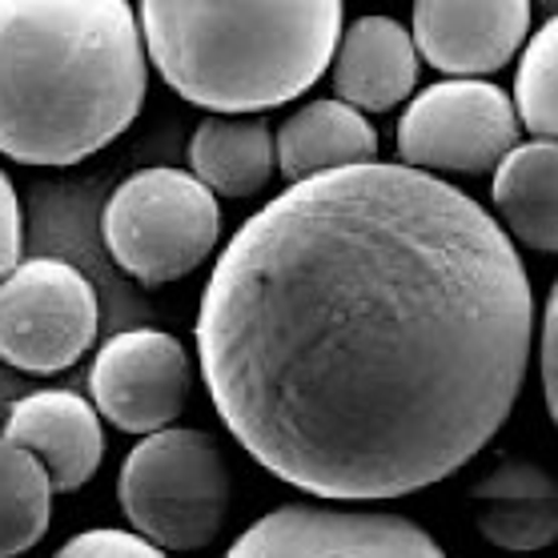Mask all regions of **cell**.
<instances>
[{"instance_id":"obj_1","label":"cell","mask_w":558,"mask_h":558,"mask_svg":"<svg viewBox=\"0 0 558 558\" xmlns=\"http://www.w3.org/2000/svg\"><path fill=\"white\" fill-rule=\"evenodd\" d=\"M534 290L495 214L398 166L293 181L217 254L197 366L217 418L293 490L407 498L519 402Z\"/></svg>"},{"instance_id":"obj_2","label":"cell","mask_w":558,"mask_h":558,"mask_svg":"<svg viewBox=\"0 0 558 558\" xmlns=\"http://www.w3.org/2000/svg\"><path fill=\"white\" fill-rule=\"evenodd\" d=\"M149 93L137 9L125 0H0V153L76 166L113 145Z\"/></svg>"},{"instance_id":"obj_3","label":"cell","mask_w":558,"mask_h":558,"mask_svg":"<svg viewBox=\"0 0 558 558\" xmlns=\"http://www.w3.org/2000/svg\"><path fill=\"white\" fill-rule=\"evenodd\" d=\"M338 0H145V57L169 89L209 117H262L330 69Z\"/></svg>"},{"instance_id":"obj_4","label":"cell","mask_w":558,"mask_h":558,"mask_svg":"<svg viewBox=\"0 0 558 558\" xmlns=\"http://www.w3.org/2000/svg\"><path fill=\"white\" fill-rule=\"evenodd\" d=\"M117 507L161 550H202L229 514V466L214 434L166 426L145 434L117 470Z\"/></svg>"},{"instance_id":"obj_5","label":"cell","mask_w":558,"mask_h":558,"mask_svg":"<svg viewBox=\"0 0 558 558\" xmlns=\"http://www.w3.org/2000/svg\"><path fill=\"white\" fill-rule=\"evenodd\" d=\"M105 250L141 286L190 278L221 238V205L185 169H137L105 202Z\"/></svg>"},{"instance_id":"obj_6","label":"cell","mask_w":558,"mask_h":558,"mask_svg":"<svg viewBox=\"0 0 558 558\" xmlns=\"http://www.w3.org/2000/svg\"><path fill=\"white\" fill-rule=\"evenodd\" d=\"M93 281L61 257H28L0 281V362L21 374H61L97 342Z\"/></svg>"},{"instance_id":"obj_7","label":"cell","mask_w":558,"mask_h":558,"mask_svg":"<svg viewBox=\"0 0 558 558\" xmlns=\"http://www.w3.org/2000/svg\"><path fill=\"white\" fill-rule=\"evenodd\" d=\"M519 145L510 93L495 81H438L398 121V166L422 173H495Z\"/></svg>"},{"instance_id":"obj_8","label":"cell","mask_w":558,"mask_h":558,"mask_svg":"<svg viewBox=\"0 0 558 558\" xmlns=\"http://www.w3.org/2000/svg\"><path fill=\"white\" fill-rule=\"evenodd\" d=\"M226 558H446L407 514L290 502L245 526Z\"/></svg>"},{"instance_id":"obj_9","label":"cell","mask_w":558,"mask_h":558,"mask_svg":"<svg viewBox=\"0 0 558 558\" xmlns=\"http://www.w3.org/2000/svg\"><path fill=\"white\" fill-rule=\"evenodd\" d=\"M193 390V362L173 333L157 326L121 330L97 350L89 402L125 434H157L181 418Z\"/></svg>"},{"instance_id":"obj_10","label":"cell","mask_w":558,"mask_h":558,"mask_svg":"<svg viewBox=\"0 0 558 558\" xmlns=\"http://www.w3.org/2000/svg\"><path fill=\"white\" fill-rule=\"evenodd\" d=\"M531 33L526 0H418L414 52L450 81H483L514 61Z\"/></svg>"},{"instance_id":"obj_11","label":"cell","mask_w":558,"mask_h":558,"mask_svg":"<svg viewBox=\"0 0 558 558\" xmlns=\"http://www.w3.org/2000/svg\"><path fill=\"white\" fill-rule=\"evenodd\" d=\"M0 438L28 450L49 470L52 495L81 490L105 458L101 414L89 398L73 390H33L16 398Z\"/></svg>"},{"instance_id":"obj_12","label":"cell","mask_w":558,"mask_h":558,"mask_svg":"<svg viewBox=\"0 0 558 558\" xmlns=\"http://www.w3.org/2000/svg\"><path fill=\"white\" fill-rule=\"evenodd\" d=\"M338 101L366 113H386L407 101L418 85V52L393 16H357L342 25L330 61Z\"/></svg>"},{"instance_id":"obj_13","label":"cell","mask_w":558,"mask_h":558,"mask_svg":"<svg viewBox=\"0 0 558 558\" xmlns=\"http://www.w3.org/2000/svg\"><path fill=\"white\" fill-rule=\"evenodd\" d=\"M474 502L478 531L498 550L531 555L558 538V486L531 458H502L474 486Z\"/></svg>"},{"instance_id":"obj_14","label":"cell","mask_w":558,"mask_h":558,"mask_svg":"<svg viewBox=\"0 0 558 558\" xmlns=\"http://www.w3.org/2000/svg\"><path fill=\"white\" fill-rule=\"evenodd\" d=\"M278 169L293 181L333 173V169L374 166L378 161V129L366 117L342 105L338 97H322L293 109L274 133Z\"/></svg>"},{"instance_id":"obj_15","label":"cell","mask_w":558,"mask_h":558,"mask_svg":"<svg viewBox=\"0 0 558 558\" xmlns=\"http://www.w3.org/2000/svg\"><path fill=\"white\" fill-rule=\"evenodd\" d=\"M490 197L498 226L510 242L538 254L558 250V145L555 141H519L495 166Z\"/></svg>"},{"instance_id":"obj_16","label":"cell","mask_w":558,"mask_h":558,"mask_svg":"<svg viewBox=\"0 0 558 558\" xmlns=\"http://www.w3.org/2000/svg\"><path fill=\"white\" fill-rule=\"evenodd\" d=\"M190 173L214 197H257L278 173L266 117H205L190 141Z\"/></svg>"},{"instance_id":"obj_17","label":"cell","mask_w":558,"mask_h":558,"mask_svg":"<svg viewBox=\"0 0 558 558\" xmlns=\"http://www.w3.org/2000/svg\"><path fill=\"white\" fill-rule=\"evenodd\" d=\"M49 470L21 446L0 438V558H21L49 534Z\"/></svg>"},{"instance_id":"obj_18","label":"cell","mask_w":558,"mask_h":558,"mask_svg":"<svg viewBox=\"0 0 558 558\" xmlns=\"http://www.w3.org/2000/svg\"><path fill=\"white\" fill-rule=\"evenodd\" d=\"M514 117L534 141H555L558 133V21L550 16L519 57L514 73Z\"/></svg>"},{"instance_id":"obj_19","label":"cell","mask_w":558,"mask_h":558,"mask_svg":"<svg viewBox=\"0 0 558 558\" xmlns=\"http://www.w3.org/2000/svg\"><path fill=\"white\" fill-rule=\"evenodd\" d=\"M52 558H169V550L125 526H97V531L73 534Z\"/></svg>"},{"instance_id":"obj_20","label":"cell","mask_w":558,"mask_h":558,"mask_svg":"<svg viewBox=\"0 0 558 558\" xmlns=\"http://www.w3.org/2000/svg\"><path fill=\"white\" fill-rule=\"evenodd\" d=\"M21 245H25V226H21V202L9 173L0 169V281L21 266Z\"/></svg>"},{"instance_id":"obj_21","label":"cell","mask_w":558,"mask_h":558,"mask_svg":"<svg viewBox=\"0 0 558 558\" xmlns=\"http://www.w3.org/2000/svg\"><path fill=\"white\" fill-rule=\"evenodd\" d=\"M538 366H543V393L550 418H558V290L546 293L543 330H538Z\"/></svg>"}]
</instances>
